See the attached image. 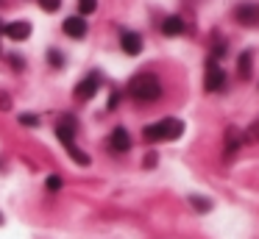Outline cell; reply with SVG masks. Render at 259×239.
Here are the masks:
<instances>
[{"label":"cell","instance_id":"obj_18","mask_svg":"<svg viewBox=\"0 0 259 239\" xmlns=\"http://www.w3.org/2000/svg\"><path fill=\"white\" fill-rule=\"evenodd\" d=\"M48 61H53L56 67L64 64V59H62V53H59V50H51V53H48Z\"/></svg>","mask_w":259,"mask_h":239},{"label":"cell","instance_id":"obj_16","mask_svg":"<svg viewBox=\"0 0 259 239\" xmlns=\"http://www.w3.org/2000/svg\"><path fill=\"white\" fill-rule=\"evenodd\" d=\"M39 6H42V11H59V6H62V0H39Z\"/></svg>","mask_w":259,"mask_h":239},{"label":"cell","instance_id":"obj_10","mask_svg":"<svg viewBox=\"0 0 259 239\" xmlns=\"http://www.w3.org/2000/svg\"><path fill=\"white\" fill-rule=\"evenodd\" d=\"M162 33H167V36L184 33V20H181V17H167V20L162 22Z\"/></svg>","mask_w":259,"mask_h":239},{"label":"cell","instance_id":"obj_1","mask_svg":"<svg viewBox=\"0 0 259 239\" xmlns=\"http://www.w3.org/2000/svg\"><path fill=\"white\" fill-rule=\"evenodd\" d=\"M128 94L134 100H140V103H153L162 94V83L151 72H140V75H134L128 81Z\"/></svg>","mask_w":259,"mask_h":239},{"label":"cell","instance_id":"obj_13","mask_svg":"<svg viewBox=\"0 0 259 239\" xmlns=\"http://www.w3.org/2000/svg\"><path fill=\"white\" fill-rule=\"evenodd\" d=\"M190 203H192V209H195V211H209V209H212V203H209L206 198H201V195H192Z\"/></svg>","mask_w":259,"mask_h":239},{"label":"cell","instance_id":"obj_5","mask_svg":"<svg viewBox=\"0 0 259 239\" xmlns=\"http://www.w3.org/2000/svg\"><path fill=\"white\" fill-rule=\"evenodd\" d=\"M3 33H6L9 39H14V42H23V39L31 36V22H25V20L9 22V25H3Z\"/></svg>","mask_w":259,"mask_h":239},{"label":"cell","instance_id":"obj_21","mask_svg":"<svg viewBox=\"0 0 259 239\" xmlns=\"http://www.w3.org/2000/svg\"><path fill=\"white\" fill-rule=\"evenodd\" d=\"M0 222H3V217H0Z\"/></svg>","mask_w":259,"mask_h":239},{"label":"cell","instance_id":"obj_7","mask_svg":"<svg viewBox=\"0 0 259 239\" xmlns=\"http://www.w3.org/2000/svg\"><path fill=\"white\" fill-rule=\"evenodd\" d=\"M109 148L114 150V153H125V150L131 148V136L125 128H114L112 136H109Z\"/></svg>","mask_w":259,"mask_h":239},{"label":"cell","instance_id":"obj_19","mask_svg":"<svg viewBox=\"0 0 259 239\" xmlns=\"http://www.w3.org/2000/svg\"><path fill=\"white\" fill-rule=\"evenodd\" d=\"M9 109H12V98L6 92H0V111H9Z\"/></svg>","mask_w":259,"mask_h":239},{"label":"cell","instance_id":"obj_9","mask_svg":"<svg viewBox=\"0 0 259 239\" xmlns=\"http://www.w3.org/2000/svg\"><path fill=\"white\" fill-rule=\"evenodd\" d=\"M64 33L73 36V39H84V33H87L84 17H67V20H64Z\"/></svg>","mask_w":259,"mask_h":239},{"label":"cell","instance_id":"obj_17","mask_svg":"<svg viewBox=\"0 0 259 239\" xmlns=\"http://www.w3.org/2000/svg\"><path fill=\"white\" fill-rule=\"evenodd\" d=\"M48 189H51V192H56V189H62V178L59 175H48Z\"/></svg>","mask_w":259,"mask_h":239},{"label":"cell","instance_id":"obj_3","mask_svg":"<svg viewBox=\"0 0 259 239\" xmlns=\"http://www.w3.org/2000/svg\"><path fill=\"white\" fill-rule=\"evenodd\" d=\"M203 86L209 92H220L226 86V72L218 67V61H206V75H203Z\"/></svg>","mask_w":259,"mask_h":239},{"label":"cell","instance_id":"obj_11","mask_svg":"<svg viewBox=\"0 0 259 239\" xmlns=\"http://www.w3.org/2000/svg\"><path fill=\"white\" fill-rule=\"evenodd\" d=\"M240 145H242V133L237 131V128H229V131H226V156H231Z\"/></svg>","mask_w":259,"mask_h":239},{"label":"cell","instance_id":"obj_12","mask_svg":"<svg viewBox=\"0 0 259 239\" xmlns=\"http://www.w3.org/2000/svg\"><path fill=\"white\" fill-rule=\"evenodd\" d=\"M251 67H253V56L251 50H245L240 56V78H251Z\"/></svg>","mask_w":259,"mask_h":239},{"label":"cell","instance_id":"obj_20","mask_svg":"<svg viewBox=\"0 0 259 239\" xmlns=\"http://www.w3.org/2000/svg\"><path fill=\"white\" fill-rule=\"evenodd\" d=\"M20 122H23V125H36L39 120H36L34 114H20Z\"/></svg>","mask_w":259,"mask_h":239},{"label":"cell","instance_id":"obj_8","mask_svg":"<svg viewBox=\"0 0 259 239\" xmlns=\"http://www.w3.org/2000/svg\"><path fill=\"white\" fill-rule=\"evenodd\" d=\"M120 44H123V50L128 56H137L142 50V36L137 31H123L120 33Z\"/></svg>","mask_w":259,"mask_h":239},{"label":"cell","instance_id":"obj_4","mask_svg":"<svg viewBox=\"0 0 259 239\" xmlns=\"http://www.w3.org/2000/svg\"><path fill=\"white\" fill-rule=\"evenodd\" d=\"M98 86H101V75H98V72H90V75H87L84 81L78 83V86H75V98H78V100H90V98H95Z\"/></svg>","mask_w":259,"mask_h":239},{"label":"cell","instance_id":"obj_14","mask_svg":"<svg viewBox=\"0 0 259 239\" xmlns=\"http://www.w3.org/2000/svg\"><path fill=\"white\" fill-rule=\"evenodd\" d=\"M242 142H259V120L253 122V125L245 128V133H242Z\"/></svg>","mask_w":259,"mask_h":239},{"label":"cell","instance_id":"obj_15","mask_svg":"<svg viewBox=\"0 0 259 239\" xmlns=\"http://www.w3.org/2000/svg\"><path fill=\"white\" fill-rule=\"evenodd\" d=\"M95 9H98V0H78L81 17H84V14H95Z\"/></svg>","mask_w":259,"mask_h":239},{"label":"cell","instance_id":"obj_6","mask_svg":"<svg viewBox=\"0 0 259 239\" xmlns=\"http://www.w3.org/2000/svg\"><path fill=\"white\" fill-rule=\"evenodd\" d=\"M234 20L240 22V25H256V22H259V9H256V6L242 3V6H237V9H234Z\"/></svg>","mask_w":259,"mask_h":239},{"label":"cell","instance_id":"obj_2","mask_svg":"<svg viewBox=\"0 0 259 239\" xmlns=\"http://www.w3.org/2000/svg\"><path fill=\"white\" fill-rule=\"evenodd\" d=\"M142 133H145L148 142H173V139H179L184 133V122L176 120V117H164L156 125H148Z\"/></svg>","mask_w":259,"mask_h":239}]
</instances>
